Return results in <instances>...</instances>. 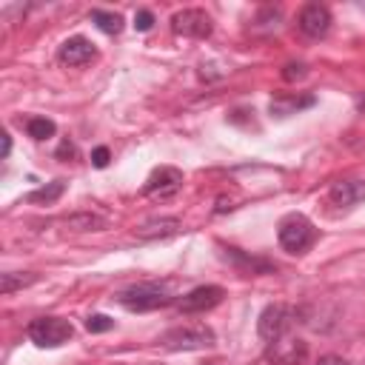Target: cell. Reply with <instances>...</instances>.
<instances>
[{"label":"cell","instance_id":"obj_7","mask_svg":"<svg viewBox=\"0 0 365 365\" xmlns=\"http://www.w3.org/2000/svg\"><path fill=\"white\" fill-rule=\"evenodd\" d=\"M220 299H222V288L220 285H200V288L188 291L185 297H180L177 299V308L182 314H200V311L214 308Z\"/></svg>","mask_w":365,"mask_h":365},{"label":"cell","instance_id":"obj_12","mask_svg":"<svg viewBox=\"0 0 365 365\" xmlns=\"http://www.w3.org/2000/svg\"><path fill=\"white\" fill-rule=\"evenodd\" d=\"M57 57H60L63 66H83V63H88V60L94 57V46H91L86 37H68V40L60 46Z\"/></svg>","mask_w":365,"mask_h":365},{"label":"cell","instance_id":"obj_15","mask_svg":"<svg viewBox=\"0 0 365 365\" xmlns=\"http://www.w3.org/2000/svg\"><path fill=\"white\" fill-rule=\"evenodd\" d=\"M91 20H94V23H97V29H100V31H106V34H120V31H123V17H120L117 11L94 9V11H91Z\"/></svg>","mask_w":365,"mask_h":365},{"label":"cell","instance_id":"obj_3","mask_svg":"<svg viewBox=\"0 0 365 365\" xmlns=\"http://www.w3.org/2000/svg\"><path fill=\"white\" fill-rule=\"evenodd\" d=\"M117 299H120V305L128 308V311H151V308H163V305L174 302L163 285H151V282H145V285H131V288H125Z\"/></svg>","mask_w":365,"mask_h":365},{"label":"cell","instance_id":"obj_26","mask_svg":"<svg viewBox=\"0 0 365 365\" xmlns=\"http://www.w3.org/2000/svg\"><path fill=\"white\" fill-rule=\"evenodd\" d=\"M57 154H60V157H66V154H68V157H71V154H74V148H71V143H63V145H60V151H57Z\"/></svg>","mask_w":365,"mask_h":365},{"label":"cell","instance_id":"obj_9","mask_svg":"<svg viewBox=\"0 0 365 365\" xmlns=\"http://www.w3.org/2000/svg\"><path fill=\"white\" fill-rule=\"evenodd\" d=\"M299 29L308 34V37H322L328 34L331 29V11L319 3H308L302 11H299Z\"/></svg>","mask_w":365,"mask_h":365},{"label":"cell","instance_id":"obj_6","mask_svg":"<svg viewBox=\"0 0 365 365\" xmlns=\"http://www.w3.org/2000/svg\"><path fill=\"white\" fill-rule=\"evenodd\" d=\"M171 26L182 37H208L211 34V17L202 9H182L171 17Z\"/></svg>","mask_w":365,"mask_h":365},{"label":"cell","instance_id":"obj_22","mask_svg":"<svg viewBox=\"0 0 365 365\" xmlns=\"http://www.w3.org/2000/svg\"><path fill=\"white\" fill-rule=\"evenodd\" d=\"M108 160H111V154H108V148H106V145H97V148L91 151V163H94L97 168H106V165H108Z\"/></svg>","mask_w":365,"mask_h":365},{"label":"cell","instance_id":"obj_24","mask_svg":"<svg viewBox=\"0 0 365 365\" xmlns=\"http://www.w3.org/2000/svg\"><path fill=\"white\" fill-rule=\"evenodd\" d=\"M317 365H348L342 356H334V354H328V356H319V362Z\"/></svg>","mask_w":365,"mask_h":365},{"label":"cell","instance_id":"obj_23","mask_svg":"<svg viewBox=\"0 0 365 365\" xmlns=\"http://www.w3.org/2000/svg\"><path fill=\"white\" fill-rule=\"evenodd\" d=\"M302 74H305V66H294L291 63V66H285V74L282 77L285 80H294V77H302Z\"/></svg>","mask_w":365,"mask_h":365},{"label":"cell","instance_id":"obj_14","mask_svg":"<svg viewBox=\"0 0 365 365\" xmlns=\"http://www.w3.org/2000/svg\"><path fill=\"white\" fill-rule=\"evenodd\" d=\"M180 228V220H154V222H145L137 228V237L143 240H151V237H168V234H177Z\"/></svg>","mask_w":365,"mask_h":365},{"label":"cell","instance_id":"obj_11","mask_svg":"<svg viewBox=\"0 0 365 365\" xmlns=\"http://www.w3.org/2000/svg\"><path fill=\"white\" fill-rule=\"evenodd\" d=\"M331 200L339 208H354L365 200V180H342L331 185Z\"/></svg>","mask_w":365,"mask_h":365},{"label":"cell","instance_id":"obj_4","mask_svg":"<svg viewBox=\"0 0 365 365\" xmlns=\"http://www.w3.org/2000/svg\"><path fill=\"white\" fill-rule=\"evenodd\" d=\"M171 351H191V348H208L214 345V334L202 325H185V328H171L160 339Z\"/></svg>","mask_w":365,"mask_h":365},{"label":"cell","instance_id":"obj_10","mask_svg":"<svg viewBox=\"0 0 365 365\" xmlns=\"http://www.w3.org/2000/svg\"><path fill=\"white\" fill-rule=\"evenodd\" d=\"M302 356H305V345L302 339H294V336H279L268 348V359L274 365H297Z\"/></svg>","mask_w":365,"mask_h":365},{"label":"cell","instance_id":"obj_16","mask_svg":"<svg viewBox=\"0 0 365 365\" xmlns=\"http://www.w3.org/2000/svg\"><path fill=\"white\" fill-rule=\"evenodd\" d=\"M26 131H29V137H34V140H48V137H54V123L46 120V117H31V120L26 123Z\"/></svg>","mask_w":365,"mask_h":365},{"label":"cell","instance_id":"obj_27","mask_svg":"<svg viewBox=\"0 0 365 365\" xmlns=\"http://www.w3.org/2000/svg\"><path fill=\"white\" fill-rule=\"evenodd\" d=\"M359 9H362V11H365V3H359Z\"/></svg>","mask_w":365,"mask_h":365},{"label":"cell","instance_id":"obj_18","mask_svg":"<svg viewBox=\"0 0 365 365\" xmlns=\"http://www.w3.org/2000/svg\"><path fill=\"white\" fill-rule=\"evenodd\" d=\"M66 225H71V228H77V225H80V231H100L106 222H103V217L77 214V217H68V220H66Z\"/></svg>","mask_w":365,"mask_h":365},{"label":"cell","instance_id":"obj_2","mask_svg":"<svg viewBox=\"0 0 365 365\" xmlns=\"http://www.w3.org/2000/svg\"><path fill=\"white\" fill-rule=\"evenodd\" d=\"M74 334L71 322L63 317H40L29 325V339L40 348H60L63 342H68Z\"/></svg>","mask_w":365,"mask_h":365},{"label":"cell","instance_id":"obj_21","mask_svg":"<svg viewBox=\"0 0 365 365\" xmlns=\"http://www.w3.org/2000/svg\"><path fill=\"white\" fill-rule=\"evenodd\" d=\"M154 26V14L148 11V9H140L137 14H134V29L137 31H148Z\"/></svg>","mask_w":365,"mask_h":365},{"label":"cell","instance_id":"obj_5","mask_svg":"<svg viewBox=\"0 0 365 365\" xmlns=\"http://www.w3.org/2000/svg\"><path fill=\"white\" fill-rule=\"evenodd\" d=\"M294 325V311L288 305H268L262 314H259V336L274 342L279 336H288Z\"/></svg>","mask_w":365,"mask_h":365},{"label":"cell","instance_id":"obj_17","mask_svg":"<svg viewBox=\"0 0 365 365\" xmlns=\"http://www.w3.org/2000/svg\"><path fill=\"white\" fill-rule=\"evenodd\" d=\"M63 188H66V182H51V185H43V188H37V191H31L26 200L29 202H54L60 194H63Z\"/></svg>","mask_w":365,"mask_h":365},{"label":"cell","instance_id":"obj_25","mask_svg":"<svg viewBox=\"0 0 365 365\" xmlns=\"http://www.w3.org/2000/svg\"><path fill=\"white\" fill-rule=\"evenodd\" d=\"M9 151H11V137L3 134V157H9Z\"/></svg>","mask_w":365,"mask_h":365},{"label":"cell","instance_id":"obj_20","mask_svg":"<svg viewBox=\"0 0 365 365\" xmlns=\"http://www.w3.org/2000/svg\"><path fill=\"white\" fill-rule=\"evenodd\" d=\"M29 282H34V277H14V274H3L0 291H3V294H11L14 288H23V285H29Z\"/></svg>","mask_w":365,"mask_h":365},{"label":"cell","instance_id":"obj_19","mask_svg":"<svg viewBox=\"0 0 365 365\" xmlns=\"http://www.w3.org/2000/svg\"><path fill=\"white\" fill-rule=\"evenodd\" d=\"M86 328H88L91 334H103V331H111V328H114V319H108L106 314H91V317L86 319Z\"/></svg>","mask_w":365,"mask_h":365},{"label":"cell","instance_id":"obj_13","mask_svg":"<svg viewBox=\"0 0 365 365\" xmlns=\"http://www.w3.org/2000/svg\"><path fill=\"white\" fill-rule=\"evenodd\" d=\"M308 106H314V97H311V94H305V97L288 94V97H274L271 106H268V111H271L274 117H288V114H297V111H302V108H308Z\"/></svg>","mask_w":365,"mask_h":365},{"label":"cell","instance_id":"obj_1","mask_svg":"<svg viewBox=\"0 0 365 365\" xmlns=\"http://www.w3.org/2000/svg\"><path fill=\"white\" fill-rule=\"evenodd\" d=\"M277 237H279V245H282L288 254H302L305 248L314 245L317 231H314L311 220H305L302 214H288V217H282Z\"/></svg>","mask_w":365,"mask_h":365},{"label":"cell","instance_id":"obj_8","mask_svg":"<svg viewBox=\"0 0 365 365\" xmlns=\"http://www.w3.org/2000/svg\"><path fill=\"white\" fill-rule=\"evenodd\" d=\"M180 182H182V174L177 171V168H171V165H160V168H154L151 171V177L145 180V185H143V194H148V197H165V194H174L177 188H180Z\"/></svg>","mask_w":365,"mask_h":365}]
</instances>
